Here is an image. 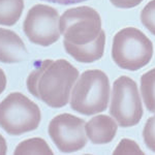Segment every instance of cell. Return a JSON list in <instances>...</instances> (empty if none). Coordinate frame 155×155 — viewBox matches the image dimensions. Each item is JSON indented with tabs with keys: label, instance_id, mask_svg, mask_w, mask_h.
<instances>
[{
	"label": "cell",
	"instance_id": "2",
	"mask_svg": "<svg viewBox=\"0 0 155 155\" xmlns=\"http://www.w3.org/2000/svg\"><path fill=\"white\" fill-rule=\"evenodd\" d=\"M109 98L110 81L107 74L99 69L86 71L72 89L71 107L83 115H94L107 109Z\"/></svg>",
	"mask_w": 155,
	"mask_h": 155
},
{
	"label": "cell",
	"instance_id": "5",
	"mask_svg": "<svg viewBox=\"0 0 155 155\" xmlns=\"http://www.w3.org/2000/svg\"><path fill=\"white\" fill-rule=\"evenodd\" d=\"M60 33L64 41L74 45H87L101 32V19L95 9L89 6L69 8L60 18Z\"/></svg>",
	"mask_w": 155,
	"mask_h": 155
},
{
	"label": "cell",
	"instance_id": "18",
	"mask_svg": "<svg viewBox=\"0 0 155 155\" xmlns=\"http://www.w3.org/2000/svg\"><path fill=\"white\" fill-rule=\"evenodd\" d=\"M42 1L51 2V3L61 4V5H71V4L81 3V2L87 1V0H42Z\"/></svg>",
	"mask_w": 155,
	"mask_h": 155
},
{
	"label": "cell",
	"instance_id": "17",
	"mask_svg": "<svg viewBox=\"0 0 155 155\" xmlns=\"http://www.w3.org/2000/svg\"><path fill=\"white\" fill-rule=\"evenodd\" d=\"M114 6L119 8H132L139 5L144 0H110Z\"/></svg>",
	"mask_w": 155,
	"mask_h": 155
},
{
	"label": "cell",
	"instance_id": "16",
	"mask_svg": "<svg viewBox=\"0 0 155 155\" xmlns=\"http://www.w3.org/2000/svg\"><path fill=\"white\" fill-rule=\"evenodd\" d=\"M143 137L148 149L155 152V115L147 120L143 130Z\"/></svg>",
	"mask_w": 155,
	"mask_h": 155
},
{
	"label": "cell",
	"instance_id": "4",
	"mask_svg": "<svg viewBox=\"0 0 155 155\" xmlns=\"http://www.w3.org/2000/svg\"><path fill=\"white\" fill-rule=\"evenodd\" d=\"M41 119L38 106L20 92L8 94L0 102V127L11 136L34 130Z\"/></svg>",
	"mask_w": 155,
	"mask_h": 155
},
{
	"label": "cell",
	"instance_id": "11",
	"mask_svg": "<svg viewBox=\"0 0 155 155\" xmlns=\"http://www.w3.org/2000/svg\"><path fill=\"white\" fill-rule=\"evenodd\" d=\"M104 44H106V33L101 30V34L96 39L87 45H74L63 41V46L65 51L74 59L81 63H91L99 60L104 55Z\"/></svg>",
	"mask_w": 155,
	"mask_h": 155
},
{
	"label": "cell",
	"instance_id": "10",
	"mask_svg": "<svg viewBox=\"0 0 155 155\" xmlns=\"http://www.w3.org/2000/svg\"><path fill=\"white\" fill-rule=\"evenodd\" d=\"M118 125L116 120L107 115H97L85 125L87 137L93 144L102 145L113 141L117 134Z\"/></svg>",
	"mask_w": 155,
	"mask_h": 155
},
{
	"label": "cell",
	"instance_id": "20",
	"mask_svg": "<svg viewBox=\"0 0 155 155\" xmlns=\"http://www.w3.org/2000/svg\"><path fill=\"white\" fill-rule=\"evenodd\" d=\"M7 151V145L6 141L3 137L0 134V155H4Z\"/></svg>",
	"mask_w": 155,
	"mask_h": 155
},
{
	"label": "cell",
	"instance_id": "19",
	"mask_svg": "<svg viewBox=\"0 0 155 155\" xmlns=\"http://www.w3.org/2000/svg\"><path fill=\"white\" fill-rule=\"evenodd\" d=\"M6 87V76L4 74V71L0 68V94L4 91Z\"/></svg>",
	"mask_w": 155,
	"mask_h": 155
},
{
	"label": "cell",
	"instance_id": "13",
	"mask_svg": "<svg viewBox=\"0 0 155 155\" xmlns=\"http://www.w3.org/2000/svg\"><path fill=\"white\" fill-rule=\"evenodd\" d=\"M141 93L147 110L155 113V68L150 69L142 76Z\"/></svg>",
	"mask_w": 155,
	"mask_h": 155
},
{
	"label": "cell",
	"instance_id": "14",
	"mask_svg": "<svg viewBox=\"0 0 155 155\" xmlns=\"http://www.w3.org/2000/svg\"><path fill=\"white\" fill-rule=\"evenodd\" d=\"M15 154H53V151L50 149L48 144L39 137L29 139L22 142L18 145L15 150Z\"/></svg>",
	"mask_w": 155,
	"mask_h": 155
},
{
	"label": "cell",
	"instance_id": "8",
	"mask_svg": "<svg viewBox=\"0 0 155 155\" xmlns=\"http://www.w3.org/2000/svg\"><path fill=\"white\" fill-rule=\"evenodd\" d=\"M85 121L71 114H60L49 124V136L59 151L71 153L87 144Z\"/></svg>",
	"mask_w": 155,
	"mask_h": 155
},
{
	"label": "cell",
	"instance_id": "9",
	"mask_svg": "<svg viewBox=\"0 0 155 155\" xmlns=\"http://www.w3.org/2000/svg\"><path fill=\"white\" fill-rule=\"evenodd\" d=\"M28 51L18 34L0 28V62L18 63L26 59Z\"/></svg>",
	"mask_w": 155,
	"mask_h": 155
},
{
	"label": "cell",
	"instance_id": "7",
	"mask_svg": "<svg viewBox=\"0 0 155 155\" xmlns=\"http://www.w3.org/2000/svg\"><path fill=\"white\" fill-rule=\"evenodd\" d=\"M59 14L55 8L36 4L29 9L23 24L25 35L31 42L48 47L60 37Z\"/></svg>",
	"mask_w": 155,
	"mask_h": 155
},
{
	"label": "cell",
	"instance_id": "1",
	"mask_svg": "<svg viewBox=\"0 0 155 155\" xmlns=\"http://www.w3.org/2000/svg\"><path fill=\"white\" fill-rule=\"evenodd\" d=\"M36 63L27 79L29 93L51 107L66 106L79 78L78 69L64 59H49Z\"/></svg>",
	"mask_w": 155,
	"mask_h": 155
},
{
	"label": "cell",
	"instance_id": "3",
	"mask_svg": "<svg viewBox=\"0 0 155 155\" xmlns=\"http://www.w3.org/2000/svg\"><path fill=\"white\" fill-rule=\"evenodd\" d=\"M152 55V41L141 30L127 27L117 32L114 36L112 58L121 68L137 71L149 63Z\"/></svg>",
	"mask_w": 155,
	"mask_h": 155
},
{
	"label": "cell",
	"instance_id": "6",
	"mask_svg": "<svg viewBox=\"0 0 155 155\" xmlns=\"http://www.w3.org/2000/svg\"><path fill=\"white\" fill-rule=\"evenodd\" d=\"M110 114L122 127L134 126L143 117V107L137 83L126 76L114 82Z\"/></svg>",
	"mask_w": 155,
	"mask_h": 155
},
{
	"label": "cell",
	"instance_id": "15",
	"mask_svg": "<svg viewBox=\"0 0 155 155\" xmlns=\"http://www.w3.org/2000/svg\"><path fill=\"white\" fill-rule=\"evenodd\" d=\"M141 21L147 29L155 35V0H151L141 12Z\"/></svg>",
	"mask_w": 155,
	"mask_h": 155
},
{
	"label": "cell",
	"instance_id": "12",
	"mask_svg": "<svg viewBox=\"0 0 155 155\" xmlns=\"http://www.w3.org/2000/svg\"><path fill=\"white\" fill-rule=\"evenodd\" d=\"M24 9V0H0V25L12 26Z\"/></svg>",
	"mask_w": 155,
	"mask_h": 155
}]
</instances>
